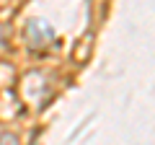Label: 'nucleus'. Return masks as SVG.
I'll return each instance as SVG.
<instances>
[]
</instances>
